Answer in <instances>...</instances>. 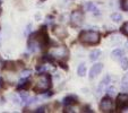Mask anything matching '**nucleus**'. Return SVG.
I'll list each match as a JSON object with an SVG mask.
<instances>
[{"mask_svg":"<svg viewBox=\"0 0 128 113\" xmlns=\"http://www.w3.org/2000/svg\"><path fill=\"white\" fill-rule=\"evenodd\" d=\"M100 110L102 111V112H111L112 110H114V101H112V99L110 96H106V97H103L101 101V103H100Z\"/></svg>","mask_w":128,"mask_h":113,"instance_id":"obj_6","label":"nucleus"},{"mask_svg":"<svg viewBox=\"0 0 128 113\" xmlns=\"http://www.w3.org/2000/svg\"><path fill=\"white\" fill-rule=\"evenodd\" d=\"M122 57H124V50H121V49H116L111 53V58L114 60H120Z\"/></svg>","mask_w":128,"mask_h":113,"instance_id":"obj_11","label":"nucleus"},{"mask_svg":"<svg viewBox=\"0 0 128 113\" xmlns=\"http://www.w3.org/2000/svg\"><path fill=\"white\" fill-rule=\"evenodd\" d=\"M121 91L128 92V80L125 78H122V82H121Z\"/></svg>","mask_w":128,"mask_h":113,"instance_id":"obj_18","label":"nucleus"},{"mask_svg":"<svg viewBox=\"0 0 128 113\" xmlns=\"http://www.w3.org/2000/svg\"><path fill=\"white\" fill-rule=\"evenodd\" d=\"M30 72H31V71H28V70H26V71H24V72H23V78L27 77V76H28V75H30Z\"/></svg>","mask_w":128,"mask_h":113,"instance_id":"obj_25","label":"nucleus"},{"mask_svg":"<svg viewBox=\"0 0 128 113\" xmlns=\"http://www.w3.org/2000/svg\"><path fill=\"white\" fill-rule=\"evenodd\" d=\"M83 19H84V15H83V12L80 10H75L70 16V23L74 26L80 25L83 23Z\"/></svg>","mask_w":128,"mask_h":113,"instance_id":"obj_7","label":"nucleus"},{"mask_svg":"<svg viewBox=\"0 0 128 113\" xmlns=\"http://www.w3.org/2000/svg\"><path fill=\"white\" fill-rule=\"evenodd\" d=\"M100 55H101V50L95 49V50H93L92 52L90 53V59H91L92 61H95L100 58Z\"/></svg>","mask_w":128,"mask_h":113,"instance_id":"obj_14","label":"nucleus"},{"mask_svg":"<svg viewBox=\"0 0 128 113\" xmlns=\"http://www.w3.org/2000/svg\"><path fill=\"white\" fill-rule=\"evenodd\" d=\"M121 8L128 11V0H121Z\"/></svg>","mask_w":128,"mask_h":113,"instance_id":"obj_21","label":"nucleus"},{"mask_svg":"<svg viewBox=\"0 0 128 113\" xmlns=\"http://www.w3.org/2000/svg\"><path fill=\"white\" fill-rule=\"evenodd\" d=\"M77 97L76 96H67L64 99V103L66 104V105H74V104L77 103Z\"/></svg>","mask_w":128,"mask_h":113,"instance_id":"obj_12","label":"nucleus"},{"mask_svg":"<svg viewBox=\"0 0 128 113\" xmlns=\"http://www.w3.org/2000/svg\"><path fill=\"white\" fill-rule=\"evenodd\" d=\"M0 14H1V10H0Z\"/></svg>","mask_w":128,"mask_h":113,"instance_id":"obj_28","label":"nucleus"},{"mask_svg":"<svg viewBox=\"0 0 128 113\" xmlns=\"http://www.w3.org/2000/svg\"><path fill=\"white\" fill-rule=\"evenodd\" d=\"M102 69H103V65L102 63H95L91 68V70H90V79H94V77L102 71Z\"/></svg>","mask_w":128,"mask_h":113,"instance_id":"obj_8","label":"nucleus"},{"mask_svg":"<svg viewBox=\"0 0 128 113\" xmlns=\"http://www.w3.org/2000/svg\"><path fill=\"white\" fill-rule=\"evenodd\" d=\"M82 111H83V112H90V113L93 112V110H91V108H88V106H84Z\"/></svg>","mask_w":128,"mask_h":113,"instance_id":"obj_23","label":"nucleus"},{"mask_svg":"<svg viewBox=\"0 0 128 113\" xmlns=\"http://www.w3.org/2000/svg\"><path fill=\"white\" fill-rule=\"evenodd\" d=\"M116 92H117L116 87L111 86V87H109V88H108V91H106V94H108V96H112V95H114V94H116Z\"/></svg>","mask_w":128,"mask_h":113,"instance_id":"obj_19","label":"nucleus"},{"mask_svg":"<svg viewBox=\"0 0 128 113\" xmlns=\"http://www.w3.org/2000/svg\"><path fill=\"white\" fill-rule=\"evenodd\" d=\"M121 33H124L125 35H128V22L122 25V27H121Z\"/></svg>","mask_w":128,"mask_h":113,"instance_id":"obj_20","label":"nucleus"},{"mask_svg":"<svg viewBox=\"0 0 128 113\" xmlns=\"http://www.w3.org/2000/svg\"><path fill=\"white\" fill-rule=\"evenodd\" d=\"M53 33H54V35H57L58 37H61V39L67 36V31L64 27H54L53 28Z\"/></svg>","mask_w":128,"mask_h":113,"instance_id":"obj_10","label":"nucleus"},{"mask_svg":"<svg viewBox=\"0 0 128 113\" xmlns=\"http://www.w3.org/2000/svg\"><path fill=\"white\" fill-rule=\"evenodd\" d=\"M5 68L6 69H14L15 68V63L14 62H6V65H5Z\"/></svg>","mask_w":128,"mask_h":113,"instance_id":"obj_22","label":"nucleus"},{"mask_svg":"<svg viewBox=\"0 0 128 113\" xmlns=\"http://www.w3.org/2000/svg\"><path fill=\"white\" fill-rule=\"evenodd\" d=\"M80 41L84 44L94 45L100 42V34L94 31H84L80 34Z\"/></svg>","mask_w":128,"mask_h":113,"instance_id":"obj_1","label":"nucleus"},{"mask_svg":"<svg viewBox=\"0 0 128 113\" xmlns=\"http://www.w3.org/2000/svg\"><path fill=\"white\" fill-rule=\"evenodd\" d=\"M120 66L124 70H127L128 69V58L122 57V58L120 59Z\"/></svg>","mask_w":128,"mask_h":113,"instance_id":"obj_17","label":"nucleus"},{"mask_svg":"<svg viewBox=\"0 0 128 113\" xmlns=\"http://www.w3.org/2000/svg\"><path fill=\"white\" fill-rule=\"evenodd\" d=\"M44 111H46V108H44V106H42V108H38L35 111H34V112L40 113V112H44Z\"/></svg>","mask_w":128,"mask_h":113,"instance_id":"obj_24","label":"nucleus"},{"mask_svg":"<svg viewBox=\"0 0 128 113\" xmlns=\"http://www.w3.org/2000/svg\"><path fill=\"white\" fill-rule=\"evenodd\" d=\"M77 74H78V76H80V77H84L85 75H86V66H85V63H80V65L78 66Z\"/></svg>","mask_w":128,"mask_h":113,"instance_id":"obj_15","label":"nucleus"},{"mask_svg":"<svg viewBox=\"0 0 128 113\" xmlns=\"http://www.w3.org/2000/svg\"><path fill=\"white\" fill-rule=\"evenodd\" d=\"M1 65H2V60H1V58H0V67H1Z\"/></svg>","mask_w":128,"mask_h":113,"instance_id":"obj_27","label":"nucleus"},{"mask_svg":"<svg viewBox=\"0 0 128 113\" xmlns=\"http://www.w3.org/2000/svg\"><path fill=\"white\" fill-rule=\"evenodd\" d=\"M51 87V77L50 75L48 74H41L38 77V79H36V83H35V87H34V89H35L36 92H46L49 91Z\"/></svg>","mask_w":128,"mask_h":113,"instance_id":"obj_2","label":"nucleus"},{"mask_svg":"<svg viewBox=\"0 0 128 113\" xmlns=\"http://www.w3.org/2000/svg\"><path fill=\"white\" fill-rule=\"evenodd\" d=\"M85 9H86L87 11L94 12V14H99L98 7H96V6H95L93 2H87V3H85Z\"/></svg>","mask_w":128,"mask_h":113,"instance_id":"obj_13","label":"nucleus"},{"mask_svg":"<svg viewBox=\"0 0 128 113\" xmlns=\"http://www.w3.org/2000/svg\"><path fill=\"white\" fill-rule=\"evenodd\" d=\"M111 19L114 20V23H120L122 20V15L119 14V12H114L111 15Z\"/></svg>","mask_w":128,"mask_h":113,"instance_id":"obj_16","label":"nucleus"},{"mask_svg":"<svg viewBox=\"0 0 128 113\" xmlns=\"http://www.w3.org/2000/svg\"><path fill=\"white\" fill-rule=\"evenodd\" d=\"M117 109L120 111L128 110V93H121L117 97Z\"/></svg>","mask_w":128,"mask_h":113,"instance_id":"obj_5","label":"nucleus"},{"mask_svg":"<svg viewBox=\"0 0 128 113\" xmlns=\"http://www.w3.org/2000/svg\"><path fill=\"white\" fill-rule=\"evenodd\" d=\"M32 37L39 43L41 49L46 46L49 43V37H48V33H46V27H43V28H42L41 31H39L38 33H34L33 35H32Z\"/></svg>","mask_w":128,"mask_h":113,"instance_id":"obj_4","label":"nucleus"},{"mask_svg":"<svg viewBox=\"0 0 128 113\" xmlns=\"http://www.w3.org/2000/svg\"><path fill=\"white\" fill-rule=\"evenodd\" d=\"M109 83H110V76H109V75H106L104 78L101 80V83H100L99 87H98V95H101V93L103 92V88L109 84Z\"/></svg>","mask_w":128,"mask_h":113,"instance_id":"obj_9","label":"nucleus"},{"mask_svg":"<svg viewBox=\"0 0 128 113\" xmlns=\"http://www.w3.org/2000/svg\"><path fill=\"white\" fill-rule=\"evenodd\" d=\"M49 54H50L51 58L57 59L59 61H64L66 59H68L69 57V51L66 46L61 45V46H57V48H52L49 51Z\"/></svg>","mask_w":128,"mask_h":113,"instance_id":"obj_3","label":"nucleus"},{"mask_svg":"<svg viewBox=\"0 0 128 113\" xmlns=\"http://www.w3.org/2000/svg\"><path fill=\"white\" fill-rule=\"evenodd\" d=\"M124 78H125V79H127V80H128V72H127V74L125 75V77H124Z\"/></svg>","mask_w":128,"mask_h":113,"instance_id":"obj_26","label":"nucleus"}]
</instances>
